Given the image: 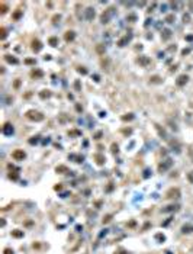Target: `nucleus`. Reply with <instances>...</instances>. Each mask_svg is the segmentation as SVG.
Listing matches in <instances>:
<instances>
[{
  "instance_id": "nucleus-1",
  "label": "nucleus",
  "mask_w": 193,
  "mask_h": 254,
  "mask_svg": "<svg viewBox=\"0 0 193 254\" xmlns=\"http://www.w3.org/2000/svg\"><path fill=\"white\" fill-rule=\"evenodd\" d=\"M113 15H115V9H113V7H110V9L105 10V12L102 13V16H100V22H102L103 25L109 23V22H110V19L113 18Z\"/></svg>"
},
{
  "instance_id": "nucleus-2",
  "label": "nucleus",
  "mask_w": 193,
  "mask_h": 254,
  "mask_svg": "<svg viewBox=\"0 0 193 254\" xmlns=\"http://www.w3.org/2000/svg\"><path fill=\"white\" fill-rule=\"evenodd\" d=\"M26 118L31 121H35V122H41V121L44 119V115L36 112V110H29V112H26Z\"/></svg>"
},
{
  "instance_id": "nucleus-3",
  "label": "nucleus",
  "mask_w": 193,
  "mask_h": 254,
  "mask_svg": "<svg viewBox=\"0 0 193 254\" xmlns=\"http://www.w3.org/2000/svg\"><path fill=\"white\" fill-rule=\"evenodd\" d=\"M171 166H173V160H171V158H167V160H164V161H163V163L158 166V171H160V173H164V171H167V170L170 169Z\"/></svg>"
},
{
  "instance_id": "nucleus-4",
  "label": "nucleus",
  "mask_w": 193,
  "mask_h": 254,
  "mask_svg": "<svg viewBox=\"0 0 193 254\" xmlns=\"http://www.w3.org/2000/svg\"><path fill=\"white\" fill-rule=\"evenodd\" d=\"M165 196L167 198H174V199H177V198H180V189L179 187H173V189H170V190L165 193Z\"/></svg>"
},
{
  "instance_id": "nucleus-5",
  "label": "nucleus",
  "mask_w": 193,
  "mask_h": 254,
  "mask_svg": "<svg viewBox=\"0 0 193 254\" xmlns=\"http://www.w3.org/2000/svg\"><path fill=\"white\" fill-rule=\"evenodd\" d=\"M13 132H15V128H13L12 123H4L3 125V134L6 135V137H10V135H13Z\"/></svg>"
},
{
  "instance_id": "nucleus-6",
  "label": "nucleus",
  "mask_w": 193,
  "mask_h": 254,
  "mask_svg": "<svg viewBox=\"0 0 193 254\" xmlns=\"http://www.w3.org/2000/svg\"><path fill=\"white\" fill-rule=\"evenodd\" d=\"M94 9L93 7H87V9L84 10V18H86V20H93L94 19Z\"/></svg>"
},
{
  "instance_id": "nucleus-7",
  "label": "nucleus",
  "mask_w": 193,
  "mask_h": 254,
  "mask_svg": "<svg viewBox=\"0 0 193 254\" xmlns=\"http://www.w3.org/2000/svg\"><path fill=\"white\" fill-rule=\"evenodd\" d=\"M12 157L15 158V160H23V158L26 157V154H25L23 150H16V151H13Z\"/></svg>"
},
{
  "instance_id": "nucleus-8",
  "label": "nucleus",
  "mask_w": 193,
  "mask_h": 254,
  "mask_svg": "<svg viewBox=\"0 0 193 254\" xmlns=\"http://www.w3.org/2000/svg\"><path fill=\"white\" fill-rule=\"evenodd\" d=\"M149 63H151V61H149V58L147 55H141L140 58H138V64H140V66H142V67H148Z\"/></svg>"
},
{
  "instance_id": "nucleus-9",
  "label": "nucleus",
  "mask_w": 193,
  "mask_h": 254,
  "mask_svg": "<svg viewBox=\"0 0 193 254\" xmlns=\"http://www.w3.org/2000/svg\"><path fill=\"white\" fill-rule=\"evenodd\" d=\"M187 80H189V77H187L186 74H181V75H179V79H177V82H176V84H177L179 87H181V86H184L187 83Z\"/></svg>"
},
{
  "instance_id": "nucleus-10",
  "label": "nucleus",
  "mask_w": 193,
  "mask_h": 254,
  "mask_svg": "<svg viewBox=\"0 0 193 254\" xmlns=\"http://www.w3.org/2000/svg\"><path fill=\"white\" fill-rule=\"evenodd\" d=\"M156 129L158 131L160 137H161L163 139H168V135H167V132H165V129H164V128H161V126H160L158 123H156Z\"/></svg>"
},
{
  "instance_id": "nucleus-11",
  "label": "nucleus",
  "mask_w": 193,
  "mask_h": 254,
  "mask_svg": "<svg viewBox=\"0 0 193 254\" xmlns=\"http://www.w3.org/2000/svg\"><path fill=\"white\" fill-rule=\"evenodd\" d=\"M193 232V225L192 224H184L181 226V234H192Z\"/></svg>"
},
{
  "instance_id": "nucleus-12",
  "label": "nucleus",
  "mask_w": 193,
  "mask_h": 254,
  "mask_svg": "<svg viewBox=\"0 0 193 254\" xmlns=\"http://www.w3.org/2000/svg\"><path fill=\"white\" fill-rule=\"evenodd\" d=\"M171 34H173V32H171L170 29H163V32H161L163 41H168V39L171 38Z\"/></svg>"
},
{
  "instance_id": "nucleus-13",
  "label": "nucleus",
  "mask_w": 193,
  "mask_h": 254,
  "mask_svg": "<svg viewBox=\"0 0 193 254\" xmlns=\"http://www.w3.org/2000/svg\"><path fill=\"white\" fill-rule=\"evenodd\" d=\"M131 39H132V35H126V36H124L121 41L118 42V45H119V47H125V45H126L128 42L131 41Z\"/></svg>"
},
{
  "instance_id": "nucleus-14",
  "label": "nucleus",
  "mask_w": 193,
  "mask_h": 254,
  "mask_svg": "<svg viewBox=\"0 0 193 254\" xmlns=\"http://www.w3.org/2000/svg\"><path fill=\"white\" fill-rule=\"evenodd\" d=\"M170 147L173 148V151H176L177 154L181 151V147H180V144H179L177 141H170Z\"/></svg>"
},
{
  "instance_id": "nucleus-15",
  "label": "nucleus",
  "mask_w": 193,
  "mask_h": 254,
  "mask_svg": "<svg viewBox=\"0 0 193 254\" xmlns=\"http://www.w3.org/2000/svg\"><path fill=\"white\" fill-rule=\"evenodd\" d=\"M179 205H168L167 208H164L163 209V212H176V210H179Z\"/></svg>"
},
{
  "instance_id": "nucleus-16",
  "label": "nucleus",
  "mask_w": 193,
  "mask_h": 254,
  "mask_svg": "<svg viewBox=\"0 0 193 254\" xmlns=\"http://www.w3.org/2000/svg\"><path fill=\"white\" fill-rule=\"evenodd\" d=\"M32 50H34L35 52H39V51L42 50V44H41L39 41H34V44H32Z\"/></svg>"
},
{
  "instance_id": "nucleus-17",
  "label": "nucleus",
  "mask_w": 193,
  "mask_h": 254,
  "mask_svg": "<svg viewBox=\"0 0 193 254\" xmlns=\"http://www.w3.org/2000/svg\"><path fill=\"white\" fill-rule=\"evenodd\" d=\"M12 237H15V238H22V237H23V231H20V229H13V231H12Z\"/></svg>"
},
{
  "instance_id": "nucleus-18",
  "label": "nucleus",
  "mask_w": 193,
  "mask_h": 254,
  "mask_svg": "<svg viewBox=\"0 0 193 254\" xmlns=\"http://www.w3.org/2000/svg\"><path fill=\"white\" fill-rule=\"evenodd\" d=\"M74 38H76V34H74V32H73V31H68V32H67V34H66V41H67V42L73 41Z\"/></svg>"
},
{
  "instance_id": "nucleus-19",
  "label": "nucleus",
  "mask_w": 193,
  "mask_h": 254,
  "mask_svg": "<svg viewBox=\"0 0 193 254\" xmlns=\"http://www.w3.org/2000/svg\"><path fill=\"white\" fill-rule=\"evenodd\" d=\"M6 61L10 63V64H18L19 63L18 58H15V57H12V55H6Z\"/></svg>"
},
{
  "instance_id": "nucleus-20",
  "label": "nucleus",
  "mask_w": 193,
  "mask_h": 254,
  "mask_svg": "<svg viewBox=\"0 0 193 254\" xmlns=\"http://www.w3.org/2000/svg\"><path fill=\"white\" fill-rule=\"evenodd\" d=\"M57 173H60V174H64V173H68V169H67L66 166H58V167H57Z\"/></svg>"
},
{
  "instance_id": "nucleus-21",
  "label": "nucleus",
  "mask_w": 193,
  "mask_h": 254,
  "mask_svg": "<svg viewBox=\"0 0 193 254\" xmlns=\"http://www.w3.org/2000/svg\"><path fill=\"white\" fill-rule=\"evenodd\" d=\"M48 42H50V45H51V47H57V45H58V38L51 36V38H50V41H48Z\"/></svg>"
},
{
  "instance_id": "nucleus-22",
  "label": "nucleus",
  "mask_w": 193,
  "mask_h": 254,
  "mask_svg": "<svg viewBox=\"0 0 193 254\" xmlns=\"http://www.w3.org/2000/svg\"><path fill=\"white\" fill-rule=\"evenodd\" d=\"M70 160H76V163H81L83 161V157H77V155H74V154H71V155H68Z\"/></svg>"
},
{
  "instance_id": "nucleus-23",
  "label": "nucleus",
  "mask_w": 193,
  "mask_h": 254,
  "mask_svg": "<svg viewBox=\"0 0 193 254\" xmlns=\"http://www.w3.org/2000/svg\"><path fill=\"white\" fill-rule=\"evenodd\" d=\"M50 96H51V93L48 90H44V91H41V93H39L41 99H45V97H50Z\"/></svg>"
},
{
  "instance_id": "nucleus-24",
  "label": "nucleus",
  "mask_w": 193,
  "mask_h": 254,
  "mask_svg": "<svg viewBox=\"0 0 193 254\" xmlns=\"http://www.w3.org/2000/svg\"><path fill=\"white\" fill-rule=\"evenodd\" d=\"M96 160H97V164H99V166H102L103 161H105V157H103V155H100V154H97V155H96Z\"/></svg>"
},
{
  "instance_id": "nucleus-25",
  "label": "nucleus",
  "mask_w": 193,
  "mask_h": 254,
  "mask_svg": "<svg viewBox=\"0 0 193 254\" xmlns=\"http://www.w3.org/2000/svg\"><path fill=\"white\" fill-rule=\"evenodd\" d=\"M156 240H157V241H160V242H164V241H165V237L163 235V234H157V235H156Z\"/></svg>"
},
{
  "instance_id": "nucleus-26",
  "label": "nucleus",
  "mask_w": 193,
  "mask_h": 254,
  "mask_svg": "<svg viewBox=\"0 0 193 254\" xmlns=\"http://www.w3.org/2000/svg\"><path fill=\"white\" fill-rule=\"evenodd\" d=\"M167 122H168V125L171 126V129H173V131H177V125H176V122H173L171 119H168Z\"/></svg>"
},
{
  "instance_id": "nucleus-27",
  "label": "nucleus",
  "mask_w": 193,
  "mask_h": 254,
  "mask_svg": "<svg viewBox=\"0 0 193 254\" xmlns=\"http://www.w3.org/2000/svg\"><path fill=\"white\" fill-rule=\"evenodd\" d=\"M165 22H167V23H173V22H174V15H168L167 18H165Z\"/></svg>"
},
{
  "instance_id": "nucleus-28",
  "label": "nucleus",
  "mask_w": 193,
  "mask_h": 254,
  "mask_svg": "<svg viewBox=\"0 0 193 254\" xmlns=\"http://www.w3.org/2000/svg\"><path fill=\"white\" fill-rule=\"evenodd\" d=\"M38 141H39V137L36 135V137H32V139H29V144H32V145H34V144H36Z\"/></svg>"
},
{
  "instance_id": "nucleus-29",
  "label": "nucleus",
  "mask_w": 193,
  "mask_h": 254,
  "mask_svg": "<svg viewBox=\"0 0 193 254\" xmlns=\"http://www.w3.org/2000/svg\"><path fill=\"white\" fill-rule=\"evenodd\" d=\"M187 180H189V182L193 185V171H189V173H187Z\"/></svg>"
},
{
  "instance_id": "nucleus-30",
  "label": "nucleus",
  "mask_w": 193,
  "mask_h": 254,
  "mask_svg": "<svg viewBox=\"0 0 193 254\" xmlns=\"http://www.w3.org/2000/svg\"><path fill=\"white\" fill-rule=\"evenodd\" d=\"M115 254H129V253H128L126 250H124V248H119V250L115 251Z\"/></svg>"
},
{
  "instance_id": "nucleus-31",
  "label": "nucleus",
  "mask_w": 193,
  "mask_h": 254,
  "mask_svg": "<svg viewBox=\"0 0 193 254\" xmlns=\"http://www.w3.org/2000/svg\"><path fill=\"white\" fill-rule=\"evenodd\" d=\"M122 119L124 121H131V119H134V115H132V113H128V116H124Z\"/></svg>"
},
{
  "instance_id": "nucleus-32",
  "label": "nucleus",
  "mask_w": 193,
  "mask_h": 254,
  "mask_svg": "<svg viewBox=\"0 0 193 254\" xmlns=\"http://www.w3.org/2000/svg\"><path fill=\"white\" fill-rule=\"evenodd\" d=\"M6 36H7V31H6V28H2V39H6Z\"/></svg>"
},
{
  "instance_id": "nucleus-33",
  "label": "nucleus",
  "mask_w": 193,
  "mask_h": 254,
  "mask_svg": "<svg viewBox=\"0 0 193 254\" xmlns=\"http://www.w3.org/2000/svg\"><path fill=\"white\" fill-rule=\"evenodd\" d=\"M32 75H34V77H41V75H42V71L36 70V71H34V73H32Z\"/></svg>"
},
{
  "instance_id": "nucleus-34",
  "label": "nucleus",
  "mask_w": 193,
  "mask_h": 254,
  "mask_svg": "<svg viewBox=\"0 0 193 254\" xmlns=\"http://www.w3.org/2000/svg\"><path fill=\"white\" fill-rule=\"evenodd\" d=\"M3 253H4V254H15V253H13V250H12V248H9V247H7V248H4V251H3Z\"/></svg>"
},
{
  "instance_id": "nucleus-35",
  "label": "nucleus",
  "mask_w": 193,
  "mask_h": 254,
  "mask_svg": "<svg viewBox=\"0 0 193 254\" xmlns=\"http://www.w3.org/2000/svg\"><path fill=\"white\" fill-rule=\"evenodd\" d=\"M144 177H145V179H148V177H149V170L148 169L144 170Z\"/></svg>"
},
{
  "instance_id": "nucleus-36",
  "label": "nucleus",
  "mask_w": 193,
  "mask_h": 254,
  "mask_svg": "<svg viewBox=\"0 0 193 254\" xmlns=\"http://www.w3.org/2000/svg\"><path fill=\"white\" fill-rule=\"evenodd\" d=\"M183 20H184V23H187L190 20V15H184L183 16Z\"/></svg>"
},
{
  "instance_id": "nucleus-37",
  "label": "nucleus",
  "mask_w": 193,
  "mask_h": 254,
  "mask_svg": "<svg viewBox=\"0 0 193 254\" xmlns=\"http://www.w3.org/2000/svg\"><path fill=\"white\" fill-rule=\"evenodd\" d=\"M179 6H180V3H177V2H173V3H171V7H173V9H177Z\"/></svg>"
},
{
  "instance_id": "nucleus-38",
  "label": "nucleus",
  "mask_w": 193,
  "mask_h": 254,
  "mask_svg": "<svg viewBox=\"0 0 193 254\" xmlns=\"http://www.w3.org/2000/svg\"><path fill=\"white\" fill-rule=\"evenodd\" d=\"M7 12V6L6 4H2V13H6Z\"/></svg>"
},
{
  "instance_id": "nucleus-39",
  "label": "nucleus",
  "mask_w": 193,
  "mask_h": 254,
  "mask_svg": "<svg viewBox=\"0 0 193 254\" xmlns=\"http://www.w3.org/2000/svg\"><path fill=\"white\" fill-rule=\"evenodd\" d=\"M74 87H76V90H80V82H76L74 83Z\"/></svg>"
},
{
  "instance_id": "nucleus-40",
  "label": "nucleus",
  "mask_w": 193,
  "mask_h": 254,
  "mask_svg": "<svg viewBox=\"0 0 193 254\" xmlns=\"http://www.w3.org/2000/svg\"><path fill=\"white\" fill-rule=\"evenodd\" d=\"M110 218H112V217H110V215H108V217H106V218H105V219H103V224H106V222H109V221H110Z\"/></svg>"
},
{
  "instance_id": "nucleus-41",
  "label": "nucleus",
  "mask_w": 193,
  "mask_h": 254,
  "mask_svg": "<svg viewBox=\"0 0 193 254\" xmlns=\"http://www.w3.org/2000/svg\"><path fill=\"white\" fill-rule=\"evenodd\" d=\"M112 151H113V153H118V145H116V144L112 145Z\"/></svg>"
},
{
  "instance_id": "nucleus-42",
  "label": "nucleus",
  "mask_w": 193,
  "mask_h": 254,
  "mask_svg": "<svg viewBox=\"0 0 193 254\" xmlns=\"http://www.w3.org/2000/svg\"><path fill=\"white\" fill-rule=\"evenodd\" d=\"M9 177L12 180H18V174H9Z\"/></svg>"
},
{
  "instance_id": "nucleus-43",
  "label": "nucleus",
  "mask_w": 193,
  "mask_h": 254,
  "mask_svg": "<svg viewBox=\"0 0 193 254\" xmlns=\"http://www.w3.org/2000/svg\"><path fill=\"white\" fill-rule=\"evenodd\" d=\"M161 12H167V4H161Z\"/></svg>"
},
{
  "instance_id": "nucleus-44",
  "label": "nucleus",
  "mask_w": 193,
  "mask_h": 254,
  "mask_svg": "<svg viewBox=\"0 0 193 254\" xmlns=\"http://www.w3.org/2000/svg\"><path fill=\"white\" fill-rule=\"evenodd\" d=\"M189 9L190 12H193V2H189Z\"/></svg>"
},
{
  "instance_id": "nucleus-45",
  "label": "nucleus",
  "mask_w": 193,
  "mask_h": 254,
  "mask_svg": "<svg viewBox=\"0 0 193 254\" xmlns=\"http://www.w3.org/2000/svg\"><path fill=\"white\" fill-rule=\"evenodd\" d=\"M78 71H80L81 74H86V73H87V71H86V70H84V68H78Z\"/></svg>"
},
{
  "instance_id": "nucleus-46",
  "label": "nucleus",
  "mask_w": 193,
  "mask_h": 254,
  "mask_svg": "<svg viewBox=\"0 0 193 254\" xmlns=\"http://www.w3.org/2000/svg\"><path fill=\"white\" fill-rule=\"evenodd\" d=\"M70 134H71V135H78L80 132H78V131H73V132H70Z\"/></svg>"
},
{
  "instance_id": "nucleus-47",
  "label": "nucleus",
  "mask_w": 193,
  "mask_h": 254,
  "mask_svg": "<svg viewBox=\"0 0 193 254\" xmlns=\"http://www.w3.org/2000/svg\"><path fill=\"white\" fill-rule=\"evenodd\" d=\"M128 19H129V20H135V16H134V15H131V16H129V18H128Z\"/></svg>"
},
{
  "instance_id": "nucleus-48",
  "label": "nucleus",
  "mask_w": 193,
  "mask_h": 254,
  "mask_svg": "<svg viewBox=\"0 0 193 254\" xmlns=\"http://www.w3.org/2000/svg\"><path fill=\"white\" fill-rule=\"evenodd\" d=\"M165 254H171V253H170V251H165Z\"/></svg>"
}]
</instances>
